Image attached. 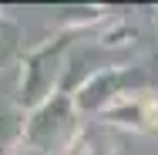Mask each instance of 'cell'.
I'll list each match as a JSON object with an SVG mask.
<instances>
[{
    "label": "cell",
    "mask_w": 158,
    "mask_h": 155,
    "mask_svg": "<svg viewBox=\"0 0 158 155\" xmlns=\"http://www.w3.org/2000/svg\"><path fill=\"white\" fill-rule=\"evenodd\" d=\"M158 58L152 61H138V64H111L101 67L98 74H91L81 88H74V105L81 115H101L111 105L125 101L131 94H145L158 88Z\"/></svg>",
    "instance_id": "cell-1"
},
{
    "label": "cell",
    "mask_w": 158,
    "mask_h": 155,
    "mask_svg": "<svg viewBox=\"0 0 158 155\" xmlns=\"http://www.w3.org/2000/svg\"><path fill=\"white\" fill-rule=\"evenodd\" d=\"M71 37L74 31L51 37L37 44L31 54L20 61V81H17V105L24 111H34L47 98L61 91L64 74H67V58H71Z\"/></svg>",
    "instance_id": "cell-2"
},
{
    "label": "cell",
    "mask_w": 158,
    "mask_h": 155,
    "mask_svg": "<svg viewBox=\"0 0 158 155\" xmlns=\"http://www.w3.org/2000/svg\"><path fill=\"white\" fill-rule=\"evenodd\" d=\"M81 125H84V115L77 111L74 98L67 91H57L44 105H37L34 111H27L24 145L44 155H64V149L77 138Z\"/></svg>",
    "instance_id": "cell-3"
},
{
    "label": "cell",
    "mask_w": 158,
    "mask_h": 155,
    "mask_svg": "<svg viewBox=\"0 0 158 155\" xmlns=\"http://www.w3.org/2000/svg\"><path fill=\"white\" fill-rule=\"evenodd\" d=\"M101 118L108 125H121L141 135H158V91L131 94L125 101L111 105L108 111H101Z\"/></svg>",
    "instance_id": "cell-4"
},
{
    "label": "cell",
    "mask_w": 158,
    "mask_h": 155,
    "mask_svg": "<svg viewBox=\"0 0 158 155\" xmlns=\"http://www.w3.org/2000/svg\"><path fill=\"white\" fill-rule=\"evenodd\" d=\"M64 155H118V145L104 122H84L77 138L64 149Z\"/></svg>",
    "instance_id": "cell-5"
},
{
    "label": "cell",
    "mask_w": 158,
    "mask_h": 155,
    "mask_svg": "<svg viewBox=\"0 0 158 155\" xmlns=\"http://www.w3.org/2000/svg\"><path fill=\"white\" fill-rule=\"evenodd\" d=\"M27 111L17 101H0V155H14L24 145Z\"/></svg>",
    "instance_id": "cell-6"
},
{
    "label": "cell",
    "mask_w": 158,
    "mask_h": 155,
    "mask_svg": "<svg viewBox=\"0 0 158 155\" xmlns=\"http://www.w3.org/2000/svg\"><path fill=\"white\" fill-rule=\"evenodd\" d=\"M20 47V24L7 14H0V64L10 61Z\"/></svg>",
    "instance_id": "cell-7"
},
{
    "label": "cell",
    "mask_w": 158,
    "mask_h": 155,
    "mask_svg": "<svg viewBox=\"0 0 158 155\" xmlns=\"http://www.w3.org/2000/svg\"><path fill=\"white\" fill-rule=\"evenodd\" d=\"M14 155H44V152H37V149H27V145H20Z\"/></svg>",
    "instance_id": "cell-8"
}]
</instances>
